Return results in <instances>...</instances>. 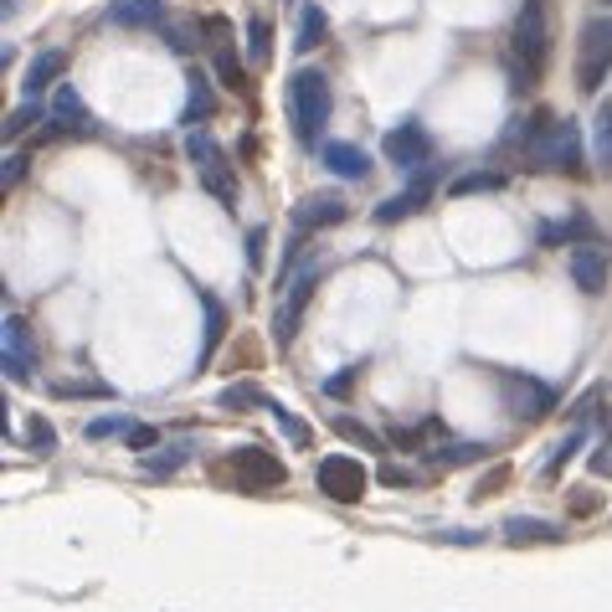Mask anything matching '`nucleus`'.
I'll list each match as a JSON object with an SVG mask.
<instances>
[{"label": "nucleus", "instance_id": "f257e3e1", "mask_svg": "<svg viewBox=\"0 0 612 612\" xmlns=\"http://www.w3.org/2000/svg\"><path fill=\"white\" fill-rule=\"evenodd\" d=\"M283 109H289V124L304 144H315L319 129L330 124V109H335V88L319 67H298L289 88H283Z\"/></svg>", "mask_w": 612, "mask_h": 612}, {"label": "nucleus", "instance_id": "f03ea898", "mask_svg": "<svg viewBox=\"0 0 612 612\" xmlns=\"http://www.w3.org/2000/svg\"><path fill=\"white\" fill-rule=\"evenodd\" d=\"M556 52V21H551V0H520L514 11V58L525 62V78H540L551 67Z\"/></svg>", "mask_w": 612, "mask_h": 612}, {"label": "nucleus", "instance_id": "7ed1b4c3", "mask_svg": "<svg viewBox=\"0 0 612 612\" xmlns=\"http://www.w3.org/2000/svg\"><path fill=\"white\" fill-rule=\"evenodd\" d=\"M186 155L196 165V180L221 201V206H238V165L227 160V150H221L217 139L206 135V129H191V135H186Z\"/></svg>", "mask_w": 612, "mask_h": 612}, {"label": "nucleus", "instance_id": "20e7f679", "mask_svg": "<svg viewBox=\"0 0 612 612\" xmlns=\"http://www.w3.org/2000/svg\"><path fill=\"white\" fill-rule=\"evenodd\" d=\"M582 129L572 119H535L531 129V160L540 170H582Z\"/></svg>", "mask_w": 612, "mask_h": 612}, {"label": "nucleus", "instance_id": "39448f33", "mask_svg": "<svg viewBox=\"0 0 612 612\" xmlns=\"http://www.w3.org/2000/svg\"><path fill=\"white\" fill-rule=\"evenodd\" d=\"M612 73V16H592L576 37V88L597 93Z\"/></svg>", "mask_w": 612, "mask_h": 612}, {"label": "nucleus", "instance_id": "423d86ee", "mask_svg": "<svg viewBox=\"0 0 612 612\" xmlns=\"http://www.w3.org/2000/svg\"><path fill=\"white\" fill-rule=\"evenodd\" d=\"M315 484H319V494H330L335 505H360L366 489H371V474H366V463H360V458L330 454V458H319Z\"/></svg>", "mask_w": 612, "mask_h": 612}, {"label": "nucleus", "instance_id": "0eeeda50", "mask_svg": "<svg viewBox=\"0 0 612 612\" xmlns=\"http://www.w3.org/2000/svg\"><path fill=\"white\" fill-rule=\"evenodd\" d=\"M227 474L238 479V489L268 494L289 479V469H283V458L268 454V448H232V454H227Z\"/></svg>", "mask_w": 612, "mask_h": 612}, {"label": "nucleus", "instance_id": "6e6552de", "mask_svg": "<svg viewBox=\"0 0 612 612\" xmlns=\"http://www.w3.org/2000/svg\"><path fill=\"white\" fill-rule=\"evenodd\" d=\"M319 289V268H298L294 278H283V289H278V309H273V335L278 345H289L298 335V319L309 309V298Z\"/></svg>", "mask_w": 612, "mask_h": 612}, {"label": "nucleus", "instance_id": "1a4fd4ad", "mask_svg": "<svg viewBox=\"0 0 612 612\" xmlns=\"http://www.w3.org/2000/svg\"><path fill=\"white\" fill-rule=\"evenodd\" d=\"M499 386H505V401H510V412L525 417V422H540V417L556 412V386L535 381V375L505 371V375H499Z\"/></svg>", "mask_w": 612, "mask_h": 612}, {"label": "nucleus", "instance_id": "9d476101", "mask_svg": "<svg viewBox=\"0 0 612 612\" xmlns=\"http://www.w3.org/2000/svg\"><path fill=\"white\" fill-rule=\"evenodd\" d=\"M381 155L392 160L396 170H422V165L433 160V135H428L417 119H401L396 129H386V139H381Z\"/></svg>", "mask_w": 612, "mask_h": 612}, {"label": "nucleus", "instance_id": "9b49d317", "mask_svg": "<svg viewBox=\"0 0 612 612\" xmlns=\"http://www.w3.org/2000/svg\"><path fill=\"white\" fill-rule=\"evenodd\" d=\"M566 268H572V283L582 294H608V278H612V263H608V247L597 242H576L566 253Z\"/></svg>", "mask_w": 612, "mask_h": 612}, {"label": "nucleus", "instance_id": "f8f14e48", "mask_svg": "<svg viewBox=\"0 0 612 612\" xmlns=\"http://www.w3.org/2000/svg\"><path fill=\"white\" fill-rule=\"evenodd\" d=\"M428 201H433V176H417L407 191H396V196H386L375 206V221H381V227H396V221L428 212Z\"/></svg>", "mask_w": 612, "mask_h": 612}, {"label": "nucleus", "instance_id": "ddd939ff", "mask_svg": "<svg viewBox=\"0 0 612 612\" xmlns=\"http://www.w3.org/2000/svg\"><path fill=\"white\" fill-rule=\"evenodd\" d=\"M5 371L11 381H26V375L37 371V345H31V324L26 319H5Z\"/></svg>", "mask_w": 612, "mask_h": 612}, {"label": "nucleus", "instance_id": "4468645a", "mask_svg": "<svg viewBox=\"0 0 612 612\" xmlns=\"http://www.w3.org/2000/svg\"><path fill=\"white\" fill-rule=\"evenodd\" d=\"M345 217H350V206H345L335 191H324V196H304L294 206V227H298V232H315V227H340Z\"/></svg>", "mask_w": 612, "mask_h": 612}, {"label": "nucleus", "instance_id": "2eb2a0df", "mask_svg": "<svg viewBox=\"0 0 612 612\" xmlns=\"http://www.w3.org/2000/svg\"><path fill=\"white\" fill-rule=\"evenodd\" d=\"M52 124H58V129H73V135H93V114H88V103L78 99L73 82L58 88V99H52Z\"/></svg>", "mask_w": 612, "mask_h": 612}, {"label": "nucleus", "instance_id": "dca6fc26", "mask_svg": "<svg viewBox=\"0 0 612 612\" xmlns=\"http://www.w3.org/2000/svg\"><path fill=\"white\" fill-rule=\"evenodd\" d=\"M62 73H67V52H37L31 67H26V78H21V93H26V99H41L52 82H62Z\"/></svg>", "mask_w": 612, "mask_h": 612}, {"label": "nucleus", "instance_id": "f3484780", "mask_svg": "<svg viewBox=\"0 0 612 612\" xmlns=\"http://www.w3.org/2000/svg\"><path fill=\"white\" fill-rule=\"evenodd\" d=\"M324 165H330V176H340V180H366V170H371L366 150L350 144V139H330V144H324Z\"/></svg>", "mask_w": 612, "mask_h": 612}, {"label": "nucleus", "instance_id": "a211bd4d", "mask_svg": "<svg viewBox=\"0 0 612 612\" xmlns=\"http://www.w3.org/2000/svg\"><path fill=\"white\" fill-rule=\"evenodd\" d=\"M109 21L139 31V26H155V21H165V5H160V0H114V5H109Z\"/></svg>", "mask_w": 612, "mask_h": 612}, {"label": "nucleus", "instance_id": "6ab92c4d", "mask_svg": "<svg viewBox=\"0 0 612 612\" xmlns=\"http://www.w3.org/2000/svg\"><path fill=\"white\" fill-rule=\"evenodd\" d=\"M494 191H505V176L499 170H463V176L448 180V196H494Z\"/></svg>", "mask_w": 612, "mask_h": 612}, {"label": "nucleus", "instance_id": "aec40b11", "mask_svg": "<svg viewBox=\"0 0 612 612\" xmlns=\"http://www.w3.org/2000/svg\"><path fill=\"white\" fill-rule=\"evenodd\" d=\"M484 454H489L484 443H437L433 454H428V463L433 469H463V463H479Z\"/></svg>", "mask_w": 612, "mask_h": 612}, {"label": "nucleus", "instance_id": "412c9836", "mask_svg": "<svg viewBox=\"0 0 612 612\" xmlns=\"http://www.w3.org/2000/svg\"><path fill=\"white\" fill-rule=\"evenodd\" d=\"M514 546H540V540H561V525H546V520H510L505 525Z\"/></svg>", "mask_w": 612, "mask_h": 612}, {"label": "nucleus", "instance_id": "4be33fe9", "mask_svg": "<svg viewBox=\"0 0 612 612\" xmlns=\"http://www.w3.org/2000/svg\"><path fill=\"white\" fill-rule=\"evenodd\" d=\"M324 31H330V16L319 11V5H304V16H298V52H315L319 41H324Z\"/></svg>", "mask_w": 612, "mask_h": 612}, {"label": "nucleus", "instance_id": "5701e85b", "mask_svg": "<svg viewBox=\"0 0 612 612\" xmlns=\"http://www.w3.org/2000/svg\"><path fill=\"white\" fill-rule=\"evenodd\" d=\"M201 309H206V350H201V360H212L217 345L227 340V309H221L212 294H201Z\"/></svg>", "mask_w": 612, "mask_h": 612}, {"label": "nucleus", "instance_id": "b1692460", "mask_svg": "<svg viewBox=\"0 0 612 612\" xmlns=\"http://www.w3.org/2000/svg\"><path fill=\"white\" fill-rule=\"evenodd\" d=\"M330 428H335L340 437H345V443H360V448H366V454H381V448H386V443H381V437L371 433V428H366V422H356V417H330Z\"/></svg>", "mask_w": 612, "mask_h": 612}, {"label": "nucleus", "instance_id": "393cba45", "mask_svg": "<svg viewBox=\"0 0 612 612\" xmlns=\"http://www.w3.org/2000/svg\"><path fill=\"white\" fill-rule=\"evenodd\" d=\"M540 242H546V247H556V242H592V227H587L582 217H572V221H546V227H540Z\"/></svg>", "mask_w": 612, "mask_h": 612}, {"label": "nucleus", "instance_id": "a878e982", "mask_svg": "<svg viewBox=\"0 0 612 612\" xmlns=\"http://www.w3.org/2000/svg\"><path fill=\"white\" fill-rule=\"evenodd\" d=\"M247 58L263 67V62L273 58V26L263 16H247Z\"/></svg>", "mask_w": 612, "mask_h": 612}, {"label": "nucleus", "instance_id": "bb28decb", "mask_svg": "<svg viewBox=\"0 0 612 612\" xmlns=\"http://www.w3.org/2000/svg\"><path fill=\"white\" fill-rule=\"evenodd\" d=\"M597 129H592V150H597V165L602 170H612V103H602L597 109Z\"/></svg>", "mask_w": 612, "mask_h": 612}, {"label": "nucleus", "instance_id": "cd10ccee", "mask_svg": "<svg viewBox=\"0 0 612 612\" xmlns=\"http://www.w3.org/2000/svg\"><path fill=\"white\" fill-rule=\"evenodd\" d=\"M268 412H273V422L278 428H283V437H289V443H294V448H309V428H304V422H298L294 412H289V407H278V401H268Z\"/></svg>", "mask_w": 612, "mask_h": 612}, {"label": "nucleus", "instance_id": "c85d7f7f", "mask_svg": "<svg viewBox=\"0 0 612 612\" xmlns=\"http://www.w3.org/2000/svg\"><path fill=\"white\" fill-rule=\"evenodd\" d=\"M206 114H212V88H206L201 73H191V103H186V119L196 124V119H206Z\"/></svg>", "mask_w": 612, "mask_h": 612}, {"label": "nucleus", "instance_id": "c756f323", "mask_svg": "<svg viewBox=\"0 0 612 612\" xmlns=\"http://www.w3.org/2000/svg\"><path fill=\"white\" fill-rule=\"evenodd\" d=\"M217 78H221V88H232V93L247 82V78H242V62H238L232 47H221V52H217Z\"/></svg>", "mask_w": 612, "mask_h": 612}, {"label": "nucleus", "instance_id": "7c9ffc66", "mask_svg": "<svg viewBox=\"0 0 612 612\" xmlns=\"http://www.w3.org/2000/svg\"><path fill=\"white\" fill-rule=\"evenodd\" d=\"M582 443H587V433H582V428H572V433L561 437V443H556V458L546 463V479L561 474V463H566V458H576V448H582Z\"/></svg>", "mask_w": 612, "mask_h": 612}, {"label": "nucleus", "instance_id": "2f4dec72", "mask_svg": "<svg viewBox=\"0 0 612 612\" xmlns=\"http://www.w3.org/2000/svg\"><path fill=\"white\" fill-rule=\"evenodd\" d=\"M26 448H37V454H52V448H58V433L47 428V417H31V422H26Z\"/></svg>", "mask_w": 612, "mask_h": 612}, {"label": "nucleus", "instance_id": "473e14b6", "mask_svg": "<svg viewBox=\"0 0 612 612\" xmlns=\"http://www.w3.org/2000/svg\"><path fill=\"white\" fill-rule=\"evenodd\" d=\"M221 407H268V396L257 392V386H227V392H221Z\"/></svg>", "mask_w": 612, "mask_h": 612}, {"label": "nucleus", "instance_id": "72a5a7b5", "mask_svg": "<svg viewBox=\"0 0 612 612\" xmlns=\"http://www.w3.org/2000/svg\"><path fill=\"white\" fill-rule=\"evenodd\" d=\"M109 433H135V428H129V417H93V422H88V437H109Z\"/></svg>", "mask_w": 612, "mask_h": 612}, {"label": "nucleus", "instance_id": "f704fd0d", "mask_svg": "<svg viewBox=\"0 0 612 612\" xmlns=\"http://www.w3.org/2000/svg\"><path fill=\"white\" fill-rule=\"evenodd\" d=\"M26 124H37V103H31V99H26L16 114L5 119V139H21V129H26Z\"/></svg>", "mask_w": 612, "mask_h": 612}, {"label": "nucleus", "instance_id": "c9c22d12", "mask_svg": "<svg viewBox=\"0 0 612 612\" xmlns=\"http://www.w3.org/2000/svg\"><path fill=\"white\" fill-rule=\"evenodd\" d=\"M26 165H31V155H11V160H5V186H16V180L26 176Z\"/></svg>", "mask_w": 612, "mask_h": 612}, {"label": "nucleus", "instance_id": "e433bc0d", "mask_svg": "<svg viewBox=\"0 0 612 612\" xmlns=\"http://www.w3.org/2000/svg\"><path fill=\"white\" fill-rule=\"evenodd\" d=\"M263 238H268V232H263V227H253V232H247V263H263Z\"/></svg>", "mask_w": 612, "mask_h": 612}, {"label": "nucleus", "instance_id": "4c0bfd02", "mask_svg": "<svg viewBox=\"0 0 612 612\" xmlns=\"http://www.w3.org/2000/svg\"><path fill=\"white\" fill-rule=\"evenodd\" d=\"M155 428H135V433H129V448H155Z\"/></svg>", "mask_w": 612, "mask_h": 612}, {"label": "nucleus", "instance_id": "58836bf2", "mask_svg": "<svg viewBox=\"0 0 612 612\" xmlns=\"http://www.w3.org/2000/svg\"><path fill=\"white\" fill-rule=\"evenodd\" d=\"M356 371H360V366H345V371H340L335 381H330V392L340 396V392H345V386H350V381H356Z\"/></svg>", "mask_w": 612, "mask_h": 612}, {"label": "nucleus", "instance_id": "ea45409f", "mask_svg": "<svg viewBox=\"0 0 612 612\" xmlns=\"http://www.w3.org/2000/svg\"><path fill=\"white\" fill-rule=\"evenodd\" d=\"M592 469H597V474H612V448H597V458H592Z\"/></svg>", "mask_w": 612, "mask_h": 612}, {"label": "nucleus", "instance_id": "a19ab883", "mask_svg": "<svg viewBox=\"0 0 612 612\" xmlns=\"http://www.w3.org/2000/svg\"><path fill=\"white\" fill-rule=\"evenodd\" d=\"M381 484H407V474H401V469H392V463H386V469H381Z\"/></svg>", "mask_w": 612, "mask_h": 612}, {"label": "nucleus", "instance_id": "79ce46f5", "mask_svg": "<svg viewBox=\"0 0 612 612\" xmlns=\"http://www.w3.org/2000/svg\"><path fill=\"white\" fill-rule=\"evenodd\" d=\"M602 5H612V0H602Z\"/></svg>", "mask_w": 612, "mask_h": 612}]
</instances>
